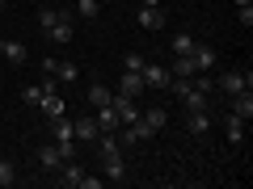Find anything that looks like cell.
I'll return each mask as SVG.
<instances>
[{
  "label": "cell",
  "instance_id": "1",
  "mask_svg": "<svg viewBox=\"0 0 253 189\" xmlns=\"http://www.w3.org/2000/svg\"><path fill=\"white\" fill-rule=\"evenodd\" d=\"M215 89L224 93V97H236V93H249L253 89V72H241V67H232V72H224L215 80Z\"/></svg>",
  "mask_w": 253,
  "mask_h": 189
},
{
  "label": "cell",
  "instance_id": "2",
  "mask_svg": "<svg viewBox=\"0 0 253 189\" xmlns=\"http://www.w3.org/2000/svg\"><path fill=\"white\" fill-rule=\"evenodd\" d=\"M110 105H114V114H118V122H123V126L139 118V101L126 97V93H114V97H110Z\"/></svg>",
  "mask_w": 253,
  "mask_h": 189
},
{
  "label": "cell",
  "instance_id": "3",
  "mask_svg": "<svg viewBox=\"0 0 253 189\" xmlns=\"http://www.w3.org/2000/svg\"><path fill=\"white\" fill-rule=\"evenodd\" d=\"M63 160H68V156L59 152V143H42V147H38V168H42V172H59Z\"/></svg>",
  "mask_w": 253,
  "mask_h": 189
},
{
  "label": "cell",
  "instance_id": "4",
  "mask_svg": "<svg viewBox=\"0 0 253 189\" xmlns=\"http://www.w3.org/2000/svg\"><path fill=\"white\" fill-rule=\"evenodd\" d=\"M101 130H97V118L93 114H81V118H72V139H81V143H93Z\"/></svg>",
  "mask_w": 253,
  "mask_h": 189
},
{
  "label": "cell",
  "instance_id": "5",
  "mask_svg": "<svg viewBox=\"0 0 253 189\" xmlns=\"http://www.w3.org/2000/svg\"><path fill=\"white\" fill-rule=\"evenodd\" d=\"M144 89H148V84H144V72H123V76H118V93H126V97H144Z\"/></svg>",
  "mask_w": 253,
  "mask_h": 189
},
{
  "label": "cell",
  "instance_id": "6",
  "mask_svg": "<svg viewBox=\"0 0 253 189\" xmlns=\"http://www.w3.org/2000/svg\"><path fill=\"white\" fill-rule=\"evenodd\" d=\"M228 114H236L241 122H249V118H253V89H249V93H236V97H228Z\"/></svg>",
  "mask_w": 253,
  "mask_h": 189
},
{
  "label": "cell",
  "instance_id": "7",
  "mask_svg": "<svg viewBox=\"0 0 253 189\" xmlns=\"http://www.w3.org/2000/svg\"><path fill=\"white\" fill-rule=\"evenodd\" d=\"M135 21H139V30H165V9H161V4H156V9L144 4V9L135 13Z\"/></svg>",
  "mask_w": 253,
  "mask_h": 189
},
{
  "label": "cell",
  "instance_id": "8",
  "mask_svg": "<svg viewBox=\"0 0 253 189\" xmlns=\"http://www.w3.org/2000/svg\"><path fill=\"white\" fill-rule=\"evenodd\" d=\"M72 34H76V21L72 17H63V21H55L51 30H42L46 42H72Z\"/></svg>",
  "mask_w": 253,
  "mask_h": 189
},
{
  "label": "cell",
  "instance_id": "9",
  "mask_svg": "<svg viewBox=\"0 0 253 189\" xmlns=\"http://www.w3.org/2000/svg\"><path fill=\"white\" fill-rule=\"evenodd\" d=\"M190 59H194V72H211V67H215V51H211L207 42H194V51H190Z\"/></svg>",
  "mask_w": 253,
  "mask_h": 189
},
{
  "label": "cell",
  "instance_id": "10",
  "mask_svg": "<svg viewBox=\"0 0 253 189\" xmlns=\"http://www.w3.org/2000/svg\"><path fill=\"white\" fill-rule=\"evenodd\" d=\"M169 67H161V63H144V84L148 89H169Z\"/></svg>",
  "mask_w": 253,
  "mask_h": 189
},
{
  "label": "cell",
  "instance_id": "11",
  "mask_svg": "<svg viewBox=\"0 0 253 189\" xmlns=\"http://www.w3.org/2000/svg\"><path fill=\"white\" fill-rule=\"evenodd\" d=\"M0 59H9L13 67H21V63L30 59V46H26V42H13V38H4V46H0Z\"/></svg>",
  "mask_w": 253,
  "mask_h": 189
},
{
  "label": "cell",
  "instance_id": "12",
  "mask_svg": "<svg viewBox=\"0 0 253 189\" xmlns=\"http://www.w3.org/2000/svg\"><path fill=\"white\" fill-rule=\"evenodd\" d=\"M38 109H42V122H55V118H68V105H63L55 93H46L42 101H38Z\"/></svg>",
  "mask_w": 253,
  "mask_h": 189
},
{
  "label": "cell",
  "instance_id": "13",
  "mask_svg": "<svg viewBox=\"0 0 253 189\" xmlns=\"http://www.w3.org/2000/svg\"><path fill=\"white\" fill-rule=\"evenodd\" d=\"M46 93H55V80H42V84H26V89H21V101H26L30 109H38V101H42Z\"/></svg>",
  "mask_w": 253,
  "mask_h": 189
},
{
  "label": "cell",
  "instance_id": "14",
  "mask_svg": "<svg viewBox=\"0 0 253 189\" xmlns=\"http://www.w3.org/2000/svg\"><path fill=\"white\" fill-rule=\"evenodd\" d=\"M186 130H190L194 139L207 135V130H211V114H207V109H190V114H186Z\"/></svg>",
  "mask_w": 253,
  "mask_h": 189
},
{
  "label": "cell",
  "instance_id": "15",
  "mask_svg": "<svg viewBox=\"0 0 253 189\" xmlns=\"http://www.w3.org/2000/svg\"><path fill=\"white\" fill-rule=\"evenodd\" d=\"M46 130H51V143H76L72 139V118H55V122H46Z\"/></svg>",
  "mask_w": 253,
  "mask_h": 189
},
{
  "label": "cell",
  "instance_id": "16",
  "mask_svg": "<svg viewBox=\"0 0 253 189\" xmlns=\"http://www.w3.org/2000/svg\"><path fill=\"white\" fill-rule=\"evenodd\" d=\"M93 118H97V130H106V135H114L118 126V114H114V105H101V109H93Z\"/></svg>",
  "mask_w": 253,
  "mask_h": 189
},
{
  "label": "cell",
  "instance_id": "17",
  "mask_svg": "<svg viewBox=\"0 0 253 189\" xmlns=\"http://www.w3.org/2000/svg\"><path fill=\"white\" fill-rule=\"evenodd\" d=\"M81 177H84V168H81V164H72V160H63V168H59V185L76 189V185H81Z\"/></svg>",
  "mask_w": 253,
  "mask_h": 189
},
{
  "label": "cell",
  "instance_id": "18",
  "mask_svg": "<svg viewBox=\"0 0 253 189\" xmlns=\"http://www.w3.org/2000/svg\"><path fill=\"white\" fill-rule=\"evenodd\" d=\"M63 17H72V9H51V4H46V9H38V30H51L55 21H63Z\"/></svg>",
  "mask_w": 253,
  "mask_h": 189
},
{
  "label": "cell",
  "instance_id": "19",
  "mask_svg": "<svg viewBox=\"0 0 253 189\" xmlns=\"http://www.w3.org/2000/svg\"><path fill=\"white\" fill-rule=\"evenodd\" d=\"M224 135H228V143H245V122H241L236 114L224 118Z\"/></svg>",
  "mask_w": 253,
  "mask_h": 189
},
{
  "label": "cell",
  "instance_id": "20",
  "mask_svg": "<svg viewBox=\"0 0 253 189\" xmlns=\"http://www.w3.org/2000/svg\"><path fill=\"white\" fill-rule=\"evenodd\" d=\"M101 168H106L110 181H126V164H123V156H106V160H101Z\"/></svg>",
  "mask_w": 253,
  "mask_h": 189
},
{
  "label": "cell",
  "instance_id": "21",
  "mask_svg": "<svg viewBox=\"0 0 253 189\" xmlns=\"http://www.w3.org/2000/svg\"><path fill=\"white\" fill-rule=\"evenodd\" d=\"M169 76H181V80H190V76H194V59H190V55H173Z\"/></svg>",
  "mask_w": 253,
  "mask_h": 189
},
{
  "label": "cell",
  "instance_id": "22",
  "mask_svg": "<svg viewBox=\"0 0 253 189\" xmlns=\"http://www.w3.org/2000/svg\"><path fill=\"white\" fill-rule=\"evenodd\" d=\"M110 97H114V93H110L106 84H89V105H93V109H101V105H110Z\"/></svg>",
  "mask_w": 253,
  "mask_h": 189
},
{
  "label": "cell",
  "instance_id": "23",
  "mask_svg": "<svg viewBox=\"0 0 253 189\" xmlns=\"http://www.w3.org/2000/svg\"><path fill=\"white\" fill-rule=\"evenodd\" d=\"M55 80H63V84H72L76 80V76H81V72H76V63H68V59H59V63H55Z\"/></svg>",
  "mask_w": 253,
  "mask_h": 189
},
{
  "label": "cell",
  "instance_id": "24",
  "mask_svg": "<svg viewBox=\"0 0 253 189\" xmlns=\"http://www.w3.org/2000/svg\"><path fill=\"white\" fill-rule=\"evenodd\" d=\"M101 13V0H76V17H84V21H93Z\"/></svg>",
  "mask_w": 253,
  "mask_h": 189
},
{
  "label": "cell",
  "instance_id": "25",
  "mask_svg": "<svg viewBox=\"0 0 253 189\" xmlns=\"http://www.w3.org/2000/svg\"><path fill=\"white\" fill-rule=\"evenodd\" d=\"M194 42H199V38H194V34H177V38H173V55H190V51H194Z\"/></svg>",
  "mask_w": 253,
  "mask_h": 189
},
{
  "label": "cell",
  "instance_id": "26",
  "mask_svg": "<svg viewBox=\"0 0 253 189\" xmlns=\"http://www.w3.org/2000/svg\"><path fill=\"white\" fill-rule=\"evenodd\" d=\"M144 63H148V59H144L139 51H126V55H123V72H144Z\"/></svg>",
  "mask_w": 253,
  "mask_h": 189
},
{
  "label": "cell",
  "instance_id": "27",
  "mask_svg": "<svg viewBox=\"0 0 253 189\" xmlns=\"http://www.w3.org/2000/svg\"><path fill=\"white\" fill-rule=\"evenodd\" d=\"M17 181V164L13 160H0V185H13Z\"/></svg>",
  "mask_w": 253,
  "mask_h": 189
},
{
  "label": "cell",
  "instance_id": "28",
  "mask_svg": "<svg viewBox=\"0 0 253 189\" xmlns=\"http://www.w3.org/2000/svg\"><path fill=\"white\" fill-rule=\"evenodd\" d=\"M101 185H106L101 177H89V172H84V177H81V185H76V189H101Z\"/></svg>",
  "mask_w": 253,
  "mask_h": 189
},
{
  "label": "cell",
  "instance_id": "29",
  "mask_svg": "<svg viewBox=\"0 0 253 189\" xmlns=\"http://www.w3.org/2000/svg\"><path fill=\"white\" fill-rule=\"evenodd\" d=\"M232 4L236 9H253V0H232Z\"/></svg>",
  "mask_w": 253,
  "mask_h": 189
},
{
  "label": "cell",
  "instance_id": "30",
  "mask_svg": "<svg viewBox=\"0 0 253 189\" xmlns=\"http://www.w3.org/2000/svg\"><path fill=\"white\" fill-rule=\"evenodd\" d=\"M144 4H152V9H156V4H161V0H144Z\"/></svg>",
  "mask_w": 253,
  "mask_h": 189
},
{
  "label": "cell",
  "instance_id": "31",
  "mask_svg": "<svg viewBox=\"0 0 253 189\" xmlns=\"http://www.w3.org/2000/svg\"><path fill=\"white\" fill-rule=\"evenodd\" d=\"M4 4H9V0H0V13H4Z\"/></svg>",
  "mask_w": 253,
  "mask_h": 189
}]
</instances>
